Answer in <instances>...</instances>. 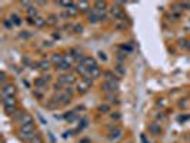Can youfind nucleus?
Here are the masks:
<instances>
[{"label":"nucleus","mask_w":190,"mask_h":143,"mask_svg":"<svg viewBox=\"0 0 190 143\" xmlns=\"http://www.w3.org/2000/svg\"><path fill=\"white\" fill-rule=\"evenodd\" d=\"M77 82L76 76L72 75V73H64L62 76H59V83H62L64 87H70L72 85H75Z\"/></svg>","instance_id":"nucleus-1"},{"label":"nucleus","mask_w":190,"mask_h":143,"mask_svg":"<svg viewBox=\"0 0 190 143\" xmlns=\"http://www.w3.org/2000/svg\"><path fill=\"white\" fill-rule=\"evenodd\" d=\"M101 89L106 92V93H114L117 89H119V82H110V80H106L101 83Z\"/></svg>","instance_id":"nucleus-2"},{"label":"nucleus","mask_w":190,"mask_h":143,"mask_svg":"<svg viewBox=\"0 0 190 143\" xmlns=\"http://www.w3.org/2000/svg\"><path fill=\"white\" fill-rule=\"evenodd\" d=\"M109 11H110V16L114 17V20H123V19L126 17L123 9H120L119 6H111V7L109 9Z\"/></svg>","instance_id":"nucleus-3"},{"label":"nucleus","mask_w":190,"mask_h":143,"mask_svg":"<svg viewBox=\"0 0 190 143\" xmlns=\"http://www.w3.org/2000/svg\"><path fill=\"white\" fill-rule=\"evenodd\" d=\"M14 95H16V87H14V85H11V83L3 85V87H1V96H3V99H4V97L14 96Z\"/></svg>","instance_id":"nucleus-4"},{"label":"nucleus","mask_w":190,"mask_h":143,"mask_svg":"<svg viewBox=\"0 0 190 143\" xmlns=\"http://www.w3.org/2000/svg\"><path fill=\"white\" fill-rule=\"evenodd\" d=\"M107 138H109L110 142H117L119 139L123 138V129H120V128H114L113 130H110V133H109Z\"/></svg>","instance_id":"nucleus-5"},{"label":"nucleus","mask_w":190,"mask_h":143,"mask_svg":"<svg viewBox=\"0 0 190 143\" xmlns=\"http://www.w3.org/2000/svg\"><path fill=\"white\" fill-rule=\"evenodd\" d=\"M147 129H149L150 135H153V136H160V135H162V132H163L162 126H160L157 122H153V123H150V125L147 126Z\"/></svg>","instance_id":"nucleus-6"},{"label":"nucleus","mask_w":190,"mask_h":143,"mask_svg":"<svg viewBox=\"0 0 190 143\" xmlns=\"http://www.w3.org/2000/svg\"><path fill=\"white\" fill-rule=\"evenodd\" d=\"M80 64H83L87 70H92V69H95L97 67V63H96V60L93 57H90V56H85V59L82 60V63Z\"/></svg>","instance_id":"nucleus-7"},{"label":"nucleus","mask_w":190,"mask_h":143,"mask_svg":"<svg viewBox=\"0 0 190 143\" xmlns=\"http://www.w3.org/2000/svg\"><path fill=\"white\" fill-rule=\"evenodd\" d=\"M33 123H34L33 122V116L29 115V113H24L21 116V119H20V126H23V125H33Z\"/></svg>","instance_id":"nucleus-8"},{"label":"nucleus","mask_w":190,"mask_h":143,"mask_svg":"<svg viewBox=\"0 0 190 143\" xmlns=\"http://www.w3.org/2000/svg\"><path fill=\"white\" fill-rule=\"evenodd\" d=\"M26 13H27V17H32V19L39 17V10H37V7H36V6H33V7L27 9V10H26Z\"/></svg>","instance_id":"nucleus-9"},{"label":"nucleus","mask_w":190,"mask_h":143,"mask_svg":"<svg viewBox=\"0 0 190 143\" xmlns=\"http://www.w3.org/2000/svg\"><path fill=\"white\" fill-rule=\"evenodd\" d=\"M46 85H47V80L44 77H37L34 80V87H37V89H43V87H46Z\"/></svg>","instance_id":"nucleus-10"},{"label":"nucleus","mask_w":190,"mask_h":143,"mask_svg":"<svg viewBox=\"0 0 190 143\" xmlns=\"http://www.w3.org/2000/svg\"><path fill=\"white\" fill-rule=\"evenodd\" d=\"M7 106H16V97L14 96L3 99V107H7Z\"/></svg>","instance_id":"nucleus-11"},{"label":"nucleus","mask_w":190,"mask_h":143,"mask_svg":"<svg viewBox=\"0 0 190 143\" xmlns=\"http://www.w3.org/2000/svg\"><path fill=\"white\" fill-rule=\"evenodd\" d=\"M76 6H77V9H79V11H89V9H90V4L87 3V1H79V3H76Z\"/></svg>","instance_id":"nucleus-12"},{"label":"nucleus","mask_w":190,"mask_h":143,"mask_svg":"<svg viewBox=\"0 0 190 143\" xmlns=\"http://www.w3.org/2000/svg\"><path fill=\"white\" fill-rule=\"evenodd\" d=\"M89 87H90V86H89L86 82H83V80H82L80 83H77V92H79V93H86V92L89 90Z\"/></svg>","instance_id":"nucleus-13"},{"label":"nucleus","mask_w":190,"mask_h":143,"mask_svg":"<svg viewBox=\"0 0 190 143\" xmlns=\"http://www.w3.org/2000/svg\"><path fill=\"white\" fill-rule=\"evenodd\" d=\"M66 13H67L69 16H75V14H77V13H79V9H77L76 3H73L72 6H69V7L66 9Z\"/></svg>","instance_id":"nucleus-14"},{"label":"nucleus","mask_w":190,"mask_h":143,"mask_svg":"<svg viewBox=\"0 0 190 143\" xmlns=\"http://www.w3.org/2000/svg\"><path fill=\"white\" fill-rule=\"evenodd\" d=\"M62 62H63V56H62V54H59V53H53V54H52V63H53V64L57 66V64H60Z\"/></svg>","instance_id":"nucleus-15"},{"label":"nucleus","mask_w":190,"mask_h":143,"mask_svg":"<svg viewBox=\"0 0 190 143\" xmlns=\"http://www.w3.org/2000/svg\"><path fill=\"white\" fill-rule=\"evenodd\" d=\"M46 19L44 17H42V16H39V17H36L34 19V26L36 27H43V26H46Z\"/></svg>","instance_id":"nucleus-16"},{"label":"nucleus","mask_w":190,"mask_h":143,"mask_svg":"<svg viewBox=\"0 0 190 143\" xmlns=\"http://www.w3.org/2000/svg\"><path fill=\"white\" fill-rule=\"evenodd\" d=\"M76 73H77V75H82V76L85 77V76H87L89 70H87L83 64H79V66H76Z\"/></svg>","instance_id":"nucleus-17"},{"label":"nucleus","mask_w":190,"mask_h":143,"mask_svg":"<svg viewBox=\"0 0 190 143\" xmlns=\"http://www.w3.org/2000/svg\"><path fill=\"white\" fill-rule=\"evenodd\" d=\"M100 75H101V70L99 69V66L95 67V69H92V70H89V76H90V77H93V79L100 77Z\"/></svg>","instance_id":"nucleus-18"},{"label":"nucleus","mask_w":190,"mask_h":143,"mask_svg":"<svg viewBox=\"0 0 190 143\" xmlns=\"http://www.w3.org/2000/svg\"><path fill=\"white\" fill-rule=\"evenodd\" d=\"M10 20L13 21V24H14V26H20V24H21V17H20V16H17L16 13H11Z\"/></svg>","instance_id":"nucleus-19"},{"label":"nucleus","mask_w":190,"mask_h":143,"mask_svg":"<svg viewBox=\"0 0 190 143\" xmlns=\"http://www.w3.org/2000/svg\"><path fill=\"white\" fill-rule=\"evenodd\" d=\"M50 66H52V62H49V60H42V62H39V67H40L42 70H49Z\"/></svg>","instance_id":"nucleus-20"},{"label":"nucleus","mask_w":190,"mask_h":143,"mask_svg":"<svg viewBox=\"0 0 190 143\" xmlns=\"http://www.w3.org/2000/svg\"><path fill=\"white\" fill-rule=\"evenodd\" d=\"M103 76H106V80H110V82H119V80H117V76H116L114 73H111V72H104Z\"/></svg>","instance_id":"nucleus-21"},{"label":"nucleus","mask_w":190,"mask_h":143,"mask_svg":"<svg viewBox=\"0 0 190 143\" xmlns=\"http://www.w3.org/2000/svg\"><path fill=\"white\" fill-rule=\"evenodd\" d=\"M99 20H100V19H99V14H97L95 10H93V11L89 14V21H90L92 24H95V23H97Z\"/></svg>","instance_id":"nucleus-22"},{"label":"nucleus","mask_w":190,"mask_h":143,"mask_svg":"<svg viewBox=\"0 0 190 143\" xmlns=\"http://www.w3.org/2000/svg\"><path fill=\"white\" fill-rule=\"evenodd\" d=\"M70 67H72V66H70V64H67V63H64V62H62L60 64H57V66H56V69H57V70H60V72H66V70H69Z\"/></svg>","instance_id":"nucleus-23"},{"label":"nucleus","mask_w":190,"mask_h":143,"mask_svg":"<svg viewBox=\"0 0 190 143\" xmlns=\"http://www.w3.org/2000/svg\"><path fill=\"white\" fill-rule=\"evenodd\" d=\"M67 120H69V123H72V122H75L76 119H77V115H76V110H73V112H70V113H67L66 116H64Z\"/></svg>","instance_id":"nucleus-24"},{"label":"nucleus","mask_w":190,"mask_h":143,"mask_svg":"<svg viewBox=\"0 0 190 143\" xmlns=\"http://www.w3.org/2000/svg\"><path fill=\"white\" fill-rule=\"evenodd\" d=\"M179 44H180V47H183V49H186V50H190V42L187 39H180Z\"/></svg>","instance_id":"nucleus-25"},{"label":"nucleus","mask_w":190,"mask_h":143,"mask_svg":"<svg viewBox=\"0 0 190 143\" xmlns=\"http://www.w3.org/2000/svg\"><path fill=\"white\" fill-rule=\"evenodd\" d=\"M73 60H75V57H73L72 54H63V62H64V63H67V64L72 66Z\"/></svg>","instance_id":"nucleus-26"},{"label":"nucleus","mask_w":190,"mask_h":143,"mask_svg":"<svg viewBox=\"0 0 190 143\" xmlns=\"http://www.w3.org/2000/svg\"><path fill=\"white\" fill-rule=\"evenodd\" d=\"M99 112L100 113H109L110 112V106L109 105H101V106H99Z\"/></svg>","instance_id":"nucleus-27"},{"label":"nucleus","mask_w":190,"mask_h":143,"mask_svg":"<svg viewBox=\"0 0 190 143\" xmlns=\"http://www.w3.org/2000/svg\"><path fill=\"white\" fill-rule=\"evenodd\" d=\"M47 20H49V23H50V24H56V23H57V20H59V16H56V14H50Z\"/></svg>","instance_id":"nucleus-28"},{"label":"nucleus","mask_w":190,"mask_h":143,"mask_svg":"<svg viewBox=\"0 0 190 143\" xmlns=\"http://www.w3.org/2000/svg\"><path fill=\"white\" fill-rule=\"evenodd\" d=\"M30 143H43V140H42V138L39 136V135H33V138H32V140H30Z\"/></svg>","instance_id":"nucleus-29"},{"label":"nucleus","mask_w":190,"mask_h":143,"mask_svg":"<svg viewBox=\"0 0 190 143\" xmlns=\"http://www.w3.org/2000/svg\"><path fill=\"white\" fill-rule=\"evenodd\" d=\"M114 69H116V72H117V73H119L120 76H123V75L126 73V70H124V67H123L122 64H117V66H116Z\"/></svg>","instance_id":"nucleus-30"},{"label":"nucleus","mask_w":190,"mask_h":143,"mask_svg":"<svg viewBox=\"0 0 190 143\" xmlns=\"http://www.w3.org/2000/svg\"><path fill=\"white\" fill-rule=\"evenodd\" d=\"M4 112L7 115H13L16 112V106H7V107H4Z\"/></svg>","instance_id":"nucleus-31"},{"label":"nucleus","mask_w":190,"mask_h":143,"mask_svg":"<svg viewBox=\"0 0 190 143\" xmlns=\"http://www.w3.org/2000/svg\"><path fill=\"white\" fill-rule=\"evenodd\" d=\"M3 24H4V27H7V29H11L14 24H13V21L11 20H9V19H4L3 20Z\"/></svg>","instance_id":"nucleus-32"},{"label":"nucleus","mask_w":190,"mask_h":143,"mask_svg":"<svg viewBox=\"0 0 190 143\" xmlns=\"http://www.w3.org/2000/svg\"><path fill=\"white\" fill-rule=\"evenodd\" d=\"M73 30H75L76 33H82V32H83V26L77 23V24H75V26H73Z\"/></svg>","instance_id":"nucleus-33"},{"label":"nucleus","mask_w":190,"mask_h":143,"mask_svg":"<svg viewBox=\"0 0 190 143\" xmlns=\"http://www.w3.org/2000/svg\"><path fill=\"white\" fill-rule=\"evenodd\" d=\"M180 6H182V9H185V10H190V1H182Z\"/></svg>","instance_id":"nucleus-34"},{"label":"nucleus","mask_w":190,"mask_h":143,"mask_svg":"<svg viewBox=\"0 0 190 143\" xmlns=\"http://www.w3.org/2000/svg\"><path fill=\"white\" fill-rule=\"evenodd\" d=\"M30 36H32V34H30V33H27V32H23V33H20V34H19V37H23V39H29Z\"/></svg>","instance_id":"nucleus-35"},{"label":"nucleus","mask_w":190,"mask_h":143,"mask_svg":"<svg viewBox=\"0 0 190 143\" xmlns=\"http://www.w3.org/2000/svg\"><path fill=\"white\" fill-rule=\"evenodd\" d=\"M156 117H157V119H160V120H166V115H164V113H162V112H160V113H157V115H156Z\"/></svg>","instance_id":"nucleus-36"},{"label":"nucleus","mask_w":190,"mask_h":143,"mask_svg":"<svg viewBox=\"0 0 190 143\" xmlns=\"http://www.w3.org/2000/svg\"><path fill=\"white\" fill-rule=\"evenodd\" d=\"M99 57H100L101 60H107V56H106V53H103V52H99Z\"/></svg>","instance_id":"nucleus-37"},{"label":"nucleus","mask_w":190,"mask_h":143,"mask_svg":"<svg viewBox=\"0 0 190 143\" xmlns=\"http://www.w3.org/2000/svg\"><path fill=\"white\" fill-rule=\"evenodd\" d=\"M26 20H27L29 24H34V19H32V17H26Z\"/></svg>","instance_id":"nucleus-38"},{"label":"nucleus","mask_w":190,"mask_h":143,"mask_svg":"<svg viewBox=\"0 0 190 143\" xmlns=\"http://www.w3.org/2000/svg\"><path fill=\"white\" fill-rule=\"evenodd\" d=\"M111 119H116V120H119V119H120V115H119V113H113V115H111Z\"/></svg>","instance_id":"nucleus-39"},{"label":"nucleus","mask_w":190,"mask_h":143,"mask_svg":"<svg viewBox=\"0 0 190 143\" xmlns=\"http://www.w3.org/2000/svg\"><path fill=\"white\" fill-rule=\"evenodd\" d=\"M140 139H142V142H143V143H150V142H147V139H146V136H144V135H142V138H140Z\"/></svg>","instance_id":"nucleus-40"},{"label":"nucleus","mask_w":190,"mask_h":143,"mask_svg":"<svg viewBox=\"0 0 190 143\" xmlns=\"http://www.w3.org/2000/svg\"><path fill=\"white\" fill-rule=\"evenodd\" d=\"M1 80H3V82L6 80V73H4V72H1Z\"/></svg>","instance_id":"nucleus-41"},{"label":"nucleus","mask_w":190,"mask_h":143,"mask_svg":"<svg viewBox=\"0 0 190 143\" xmlns=\"http://www.w3.org/2000/svg\"><path fill=\"white\" fill-rule=\"evenodd\" d=\"M157 106H164V102H157Z\"/></svg>","instance_id":"nucleus-42"}]
</instances>
